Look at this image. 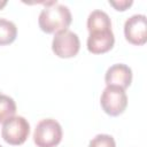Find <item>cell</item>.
Returning <instances> with one entry per match:
<instances>
[{"instance_id":"obj_1","label":"cell","mask_w":147,"mask_h":147,"mask_svg":"<svg viewBox=\"0 0 147 147\" xmlns=\"http://www.w3.org/2000/svg\"><path fill=\"white\" fill-rule=\"evenodd\" d=\"M72 16L70 9L56 1L44 7L38 17L39 28L46 33H57L67 30L71 24Z\"/></svg>"},{"instance_id":"obj_2","label":"cell","mask_w":147,"mask_h":147,"mask_svg":"<svg viewBox=\"0 0 147 147\" xmlns=\"http://www.w3.org/2000/svg\"><path fill=\"white\" fill-rule=\"evenodd\" d=\"M62 127L56 119H41L34 129L33 141L37 147H55L61 142Z\"/></svg>"},{"instance_id":"obj_3","label":"cell","mask_w":147,"mask_h":147,"mask_svg":"<svg viewBox=\"0 0 147 147\" xmlns=\"http://www.w3.org/2000/svg\"><path fill=\"white\" fill-rule=\"evenodd\" d=\"M30 134V124L23 116H13L2 123L1 137L2 139L14 146L25 142Z\"/></svg>"},{"instance_id":"obj_4","label":"cell","mask_w":147,"mask_h":147,"mask_svg":"<svg viewBox=\"0 0 147 147\" xmlns=\"http://www.w3.org/2000/svg\"><path fill=\"white\" fill-rule=\"evenodd\" d=\"M80 48V40L77 33L67 29L55 33L52 41V49L55 55L62 59L74 57L78 54Z\"/></svg>"},{"instance_id":"obj_5","label":"cell","mask_w":147,"mask_h":147,"mask_svg":"<svg viewBox=\"0 0 147 147\" xmlns=\"http://www.w3.org/2000/svg\"><path fill=\"white\" fill-rule=\"evenodd\" d=\"M100 105L106 114L110 116L121 115L127 106L125 90L117 86H106L100 98Z\"/></svg>"},{"instance_id":"obj_6","label":"cell","mask_w":147,"mask_h":147,"mask_svg":"<svg viewBox=\"0 0 147 147\" xmlns=\"http://www.w3.org/2000/svg\"><path fill=\"white\" fill-rule=\"evenodd\" d=\"M125 39L133 45H144L147 40V18L144 14H134L124 23Z\"/></svg>"},{"instance_id":"obj_7","label":"cell","mask_w":147,"mask_h":147,"mask_svg":"<svg viewBox=\"0 0 147 147\" xmlns=\"http://www.w3.org/2000/svg\"><path fill=\"white\" fill-rule=\"evenodd\" d=\"M105 82L107 86H117L125 90L132 83V70L124 63L113 64L106 71Z\"/></svg>"},{"instance_id":"obj_8","label":"cell","mask_w":147,"mask_h":147,"mask_svg":"<svg viewBox=\"0 0 147 147\" xmlns=\"http://www.w3.org/2000/svg\"><path fill=\"white\" fill-rule=\"evenodd\" d=\"M115 37L113 30H101L90 32L87 38V49L92 54H103L113 48Z\"/></svg>"},{"instance_id":"obj_9","label":"cell","mask_w":147,"mask_h":147,"mask_svg":"<svg viewBox=\"0 0 147 147\" xmlns=\"http://www.w3.org/2000/svg\"><path fill=\"white\" fill-rule=\"evenodd\" d=\"M87 30L88 32L111 30V21L109 15L101 9H95L91 11L87 17Z\"/></svg>"},{"instance_id":"obj_10","label":"cell","mask_w":147,"mask_h":147,"mask_svg":"<svg viewBox=\"0 0 147 147\" xmlns=\"http://www.w3.org/2000/svg\"><path fill=\"white\" fill-rule=\"evenodd\" d=\"M17 36V28L14 22L0 17V45L11 44Z\"/></svg>"},{"instance_id":"obj_11","label":"cell","mask_w":147,"mask_h":147,"mask_svg":"<svg viewBox=\"0 0 147 147\" xmlns=\"http://www.w3.org/2000/svg\"><path fill=\"white\" fill-rule=\"evenodd\" d=\"M16 103L13 98L6 94H0V123L6 122L10 117L15 116Z\"/></svg>"},{"instance_id":"obj_12","label":"cell","mask_w":147,"mask_h":147,"mask_svg":"<svg viewBox=\"0 0 147 147\" xmlns=\"http://www.w3.org/2000/svg\"><path fill=\"white\" fill-rule=\"evenodd\" d=\"M88 147H116L115 139L110 134H96L88 144Z\"/></svg>"},{"instance_id":"obj_13","label":"cell","mask_w":147,"mask_h":147,"mask_svg":"<svg viewBox=\"0 0 147 147\" xmlns=\"http://www.w3.org/2000/svg\"><path fill=\"white\" fill-rule=\"evenodd\" d=\"M133 3L132 0H109V5L113 6L116 10H125Z\"/></svg>"},{"instance_id":"obj_14","label":"cell","mask_w":147,"mask_h":147,"mask_svg":"<svg viewBox=\"0 0 147 147\" xmlns=\"http://www.w3.org/2000/svg\"><path fill=\"white\" fill-rule=\"evenodd\" d=\"M7 5V0H0V9L3 8Z\"/></svg>"},{"instance_id":"obj_15","label":"cell","mask_w":147,"mask_h":147,"mask_svg":"<svg viewBox=\"0 0 147 147\" xmlns=\"http://www.w3.org/2000/svg\"><path fill=\"white\" fill-rule=\"evenodd\" d=\"M0 147H2V146H1V145H0Z\"/></svg>"}]
</instances>
